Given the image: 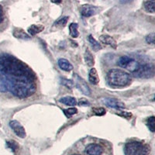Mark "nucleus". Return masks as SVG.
I'll use <instances>...</instances> for the list:
<instances>
[{
    "mask_svg": "<svg viewBox=\"0 0 155 155\" xmlns=\"http://www.w3.org/2000/svg\"><path fill=\"white\" fill-rule=\"evenodd\" d=\"M0 74L8 90L15 96L26 99L35 93L37 85L34 71L16 57L0 54Z\"/></svg>",
    "mask_w": 155,
    "mask_h": 155,
    "instance_id": "nucleus-1",
    "label": "nucleus"
},
{
    "mask_svg": "<svg viewBox=\"0 0 155 155\" xmlns=\"http://www.w3.org/2000/svg\"><path fill=\"white\" fill-rule=\"evenodd\" d=\"M108 82L111 86L124 87L131 82V76L129 73L121 69L113 68L109 71L107 74Z\"/></svg>",
    "mask_w": 155,
    "mask_h": 155,
    "instance_id": "nucleus-2",
    "label": "nucleus"
},
{
    "mask_svg": "<svg viewBox=\"0 0 155 155\" xmlns=\"http://www.w3.org/2000/svg\"><path fill=\"white\" fill-rule=\"evenodd\" d=\"M150 151V147L139 141H130L124 147L125 155H148Z\"/></svg>",
    "mask_w": 155,
    "mask_h": 155,
    "instance_id": "nucleus-3",
    "label": "nucleus"
},
{
    "mask_svg": "<svg viewBox=\"0 0 155 155\" xmlns=\"http://www.w3.org/2000/svg\"><path fill=\"white\" fill-rule=\"evenodd\" d=\"M142 64L143 63H140L137 60H136L134 58L128 56V55L122 56L117 61V64L120 67L127 69L132 74H134L136 71H137Z\"/></svg>",
    "mask_w": 155,
    "mask_h": 155,
    "instance_id": "nucleus-4",
    "label": "nucleus"
},
{
    "mask_svg": "<svg viewBox=\"0 0 155 155\" xmlns=\"http://www.w3.org/2000/svg\"><path fill=\"white\" fill-rule=\"evenodd\" d=\"M155 74L154 66L150 63H143L140 65L137 71H136L133 75L140 78H149Z\"/></svg>",
    "mask_w": 155,
    "mask_h": 155,
    "instance_id": "nucleus-5",
    "label": "nucleus"
},
{
    "mask_svg": "<svg viewBox=\"0 0 155 155\" xmlns=\"http://www.w3.org/2000/svg\"><path fill=\"white\" fill-rule=\"evenodd\" d=\"M104 152V147L99 143H89L85 149V153L86 155H102Z\"/></svg>",
    "mask_w": 155,
    "mask_h": 155,
    "instance_id": "nucleus-6",
    "label": "nucleus"
},
{
    "mask_svg": "<svg viewBox=\"0 0 155 155\" xmlns=\"http://www.w3.org/2000/svg\"><path fill=\"white\" fill-rule=\"evenodd\" d=\"M74 78L75 80V85L77 88L82 92L84 95H91V89H90L89 86L88 85L85 81L83 78H81L79 75H78L77 74H74Z\"/></svg>",
    "mask_w": 155,
    "mask_h": 155,
    "instance_id": "nucleus-7",
    "label": "nucleus"
},
{
    "mask_svg": "<svg viewBox=\"0 0 155 155\" xmlns=\"http://www.w3.org/2000/svg\"><path fill=\"white\" fill-rule=\"evenodd\" d=\"M9 126H10L11 129H12L13 132L16 134L20 138H25L26 137V131L25 129L21 124H19V122L16 120H12L9 122Z\"/></svg>",
    "mask_w": 155,
    "mask_h": 155,
    "instance_id": "nucleus-8",
    "label": "nucleus"
},
{
    "mask_svg": "<svg viewBox=\"0 0 155 155\" xmlns=\"http://www.w3.org/2000/svg\"><path fill=\"white\" fill-rule=\"evenodd\" d=\"M98 11V8L92 5L85 4L81 7V14L84 17H90L93 16Z\"/></svg>",
    "mask_w": 155,
    "mask_h": 155,
    "instance_id": "nucleus-9",
    "label": "nucleus"
},
{
    "mask_svg": "<svg viewBox=\"0 0 155 155\" xmlns=\"http://www.w3.org/2000/svg\"><path fill=\"white\" fill-rule=\"evenodd\" d=\"M103 103L110 108H114V109H124L125 104L121 101L116 99H103Z\"/></svg>",
    "mask_w": 155,
    "mask_h": 155,
    "instance_id": "nucleus-10",
    "label": "nucleus"
},
{
    "mask_svg": "<svg viewBox=\"0 0 155 155\" xmlns=\"http://www.w3.org/2000/svg\"><path fill=\"white\" fill-rule=\"evenodd\" d=\"M99 41L101 43L106 44V45H109L113 49H116L117 48V43H116V40L113 38L111 36L107 35V34H103L99 37Z\"/></svg>",
    "mask_w": 155,
    "mask_h": 155,
    "instance_id": "nucleus-11",
    "label": "nucleus"
},
{
    "mask_svg": "<svg viewBox=\"0 0 155 155\" xmlns=\"http://www.w3.org/2000/svg\"><path fill=\"white\" fill-rule=\"evenodd\" d=\"M58 65L60 67V68L63 71H72L74 67L67 59L65 58H60L58 61Z\"/></svg>",
    "mask_w": 155,
    "mask_h": 155,
    "instance_id": "nucleus-12",
    "label": "nucleus"
},
{
    "mask_svg": "<svg viewBox=\"0 0 155 155\" xmlns=\"http://www.w3.org/2000/svg\"><path fill=\"white\" fill-rule=\"evenodd\" d=\"M12 34L17 39H21V40H30L31 39V37L21 28H15L12 32Z\"/></svg>",
    "mask_w": 155,
    "mask_h": 155,
    "instance_id": "nucleus-13",
    "label": "nucleus"
},
{
    "mask_svg": "<svg viewBox=\"0 0 155 155\" xmlns=\"http://www.w3.org/2000/svg\"><path fill=\"white\" fill-rule=\"evenodd\" d=\"M88 80L92 85H98L99 82V78L98 72H97L96 69L92 68H91L89 71V74H88Z\"/></svg>",
    "mask_w": 155,
    "mask_h": 155,
    "instance_id": "nucleus-14",
    "label": "nucleus"
},
{
    "mask_svg": "<svg viewBox=\"0 0 155 155\" xmlns=\"http://www.w3.org/2000/svg\"><path fill=\"white\" fill-rule=\"evenodd\" d=\"M44 29V26L42 25H31L30 27L28 28L27 31H28L29 34L31 36H34L36 34H39V33H41V31H43Z\"/></svg>",
    "mask_w": 155,
    "mask_h": 155,
    "instance_id": "nucleus-15",
    "label": "nucleus"
},
{
    "mask_svg": "<svg viewBox=\"0 0 155 155\" xmlns=\"http://www.w3.org/2000/svg\"><path fill=\"white\" fill-rule=\"evenodd\" d=\"M59 102L63 103V104L66 105V106H76L78 104V102L74 97H71V96H65L63 97V98H61L59 99Z\"/></svg>",
    "mask_w": 155,
    "mask_h": 155,
    "instance_id": "nucleus-16",
    "label": "nucleus"
},
{
    "mask_svg": "<svg viewBox=\"0 0 155 155\" xmlns=\"http://www.w3.org/2000/svg\"><path fill=\"white\" fill-rule=\"evenodd\" d=\"M84 56H85V61L87 65L89 66V67L93 66L94 64H95V60H94L93 55L90 52V51H88V49H86Z\"/></svg>",
    "mask_w": 155,
    "mask_h": 155,
    "instance_id": "nucleus-17",
    "label": "nucleus"
},
{
    "mask_svg": "<svg viewBox=\"0 0 155 155\" xmlns=\"http://www.w3.org/2000/svg\"><path fill=\"white\" fill-rule=\"evenodd\" d=\"M78 25L75 23H71L69 26V34L73 38H77L79 36V32L78 30Z\"/></svg>",
    "mask_w": 155,
    "mask_h": 155,
    "instance_id": "nucleus-18",
    "label": "nucleus"
},
{
    "mask_svg": "<svg viewBox=\"0 0 155 155\" xmlns=\"http://www.w3.org/2000/svg\"><path fill=\"white\" fill-rule=\"evenodd\" d=\"M88 42H89L91 47L92 48V49H93L95 51H99V50L102 49V46H101V44H99V43L96 40H95V38H94L92 35L88 36Z\"/></svg>",
    "mask_w": 155,
    "mask_h": 155,
    "instance_id": "nucleus-19",
    "label": "nucleus"
},
{
    "mask_svg": "<svg viewBox=\"0 0 155 155\" xmlns=\"http://www.w3.org/2000/svg\"><path fill=\"white\" fill-rule=\"evenodd\" d=\"M143 5L147 12H150V13L155 12V1H145L143 2Z\"/></svg>",
    "mask_w": 155,
    "mask_h": 155,
    "instance_id": "nucleus-20",
    "label": "nucleus"
},
{
    "mask_svg": "<svg viewBox=\"0 0 155 155\" xmlns=\"http://www.w3.org/2000/svg\"><path fill=\"white\" fill-rule=\"evenodd\" d=\"M147 126L151 132H155V116H150L147 120Z\"/></svg>",
    "mask_w": 155,
    "mask_h": 155,
    "instance_id": "nucleus-21",
    "label": "nucleus"
},
{
    "mask_svg": "<svg viewBox=\"0 0 155 155\" xmlns=\"http://www.w3.org/2000/svg\"><path fill=\"white\" fill-rule=\"evenodd\" d=\"M6 144H7V147L11 149V150L13 152H16V150H19V144L17 143V142L15 140H9L6 142Z\"/></svg>",
    "mask_w": 155,
    "mask_h": 155,
    "instance_id": "nucleus-22",
    "label": "nucleus"
},
{
    "mask_svg": "<svg viewBox=\"0 0 155 155\" xmlns=\"http://www.w3.org/2000/svg\"><path fill=\"white\" fill-rule=\"evenodd\" d=\"M68 20V16H64V17L57 20L54 25L55 27H64L67 24Z\"/></svg>",
    "mask_w": 155,
    "mask_h": 155,
    "instance_id": "nucleus-23",
    "label": "nucleus"
},
{
    "mask_svg": "<svg viewBox=\"0 0 155 155\" xmlns=\"http://www.w3.org/2000/svg\"><path fill=\"white\" fill-rule=\"evenodd\" d=\"M61 83L68 88H71L74 87V81H71V80L66 79V78H61Z\"/></svg>",
    "mask_w": 155,
    "mask_h": 155,
    "instance_id": "nucleus-24",
    "label": "nucleus"
},
{
    "mask_svg": "<svg viewBox=\"0 0 155 155\" xmlns=\"http://www.w3.org/2000/svg\"><path fill=\"white\" fill-rule=\"evenodd\" d=\"M92 112H93L94 114L96 115V116H104L106 113V109L102 107L93 108V109H92Z\"/></svg>",
    "mask_w": 155,
    "mask_h": 155,
    "instance_id": "nucleus-25",
    "label": "nucleus"
},
{
    "mask_svg": "<svg viewBox=\"0 0 155 155\" xmlns=\"http://www.w3.org/2000/svg\"><path fill=\"white\" fill-rule=\"evenodd\" d=\"M64 114L66 115V116H67V117L70 118L71 116H73V115H74V114H76V113H78V109L74 107L69 108V109H65V110H64Z\"/></svg>",
    "mask_w": 155,
    "mask_h": 155,
    "instance_id": "nucleus-26",
    "label": "nucleus"
},
{
    "mask_svg": "<svg viewBox=\"0 0 155 155\" xmlns=\"http://www.w3.org/2000/svg\"><path fill=\"white\" fill-rule=\"evenodd\" d=\"M146 42L148 44L155 45V33H151L146 37Z\"/></svg>",
    "mask_w": 155,
    "mask_h": 155,
    "instance_id": "nucleus-27",
    "label": "nucleus"
},
{
    "mask_svg": "<svg viewBox=\"0 0 155 155\" xmlns=\"http://www.w3.org/2000/svg\"><path fill=\"white\" fill-rule=\"evenodd\" d=\"M116 114H118L119 116L127 119H130L133 116L132 113H129V112H120V113H116Z\"/></svg>",
    "mask_w": 155,
    "mask_h": 155,
    "instance_id": "nucleus-28",
    "label": "nucleus"
},
{
    "mask_svg": "<svg viewBox=\"0 0 155 155\" xmlns=\"http://www.w3.org/2000/svg\"><path fill=\"white\" fill-rule=\"evenodd\" d=\"M78 105L79 106H88V105H89V102L85 99H81L78 102Z\"/></svg>",
    "mask_w": 155,
    "mask_h": 155,
    "instance_id": "nucleus-29",
    "label": "nucleus"
},
{
    "mask_svg": "<svg viewBox=\"0 0 155 155\" xmlns=\"http://www.w3.org/2000/svg\"><path fill=\"white\" fill-rule=\"evenodd\" d=\"M4 19V12H3V9H2V6L0 5V23H2Z\"/></svg>",
    "mask_w": 155,
    "mask_h": 155,
    "instance_id": "nucleus-30",
    "label": "nucleus"
},
{
    "mask_svg": "<svg viewBox=\"0 0 155 155\" xmlns=\"http://www.w3.org/2000/svg\"><path fill=\"white\" fill-rule=\"evenodd\" d=\"M153 100H154V101H155V97H154V98H153Z\"/></svg>",
    "mask_w": 155,
    "mask_h": 155,
    "instance_id": "nucleus-31",
    "label": "nucleus"
},
{
    "mask_svg": "<svg viewBox=\"0 0 155 155\" xmlns=\"http://www.w3.org/2000/svg\"><path fill=\"white\" fill-rule=\"evenodd\" d=\"M73 155H80V154H73Z\"/></svg>",
    "mask_w": 155,
    "mask_h": 155,
    "instance_id": "nucleus-32",
    "label": "nucleus"
}]
</instances>
